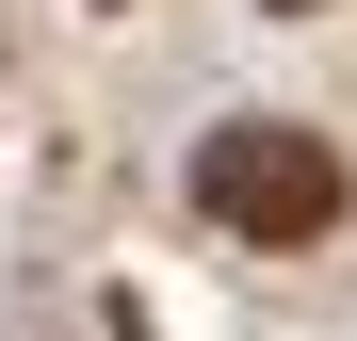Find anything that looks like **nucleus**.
I'll return each instance as SVG.
<instances>
[{
	"label": "nucleus",
	"mask_w": 357,
	"mask_h": 341,
	"mask_svg": "<svg viewBox=\"0 0 357 341\" xmlns=\"http://www.w3.org/2000/svg\"><path fill=\"white\" fill-rule=\"evenodd\" d=\"M195 195H211V227H244V244H325L341 227V162H325V130H292V114H227V130L195 146Z\"/></svg>",
	"instance_id": "obj_1"
},
{
	"label": "nucleus",
	"mask_w": 357,
	"mask_h": 341,
	"mask_svg": "<svg viewBox=\"0 0 357 341\" xmlns=\"http://www.w3.org/2000/svg\"><path fill=\"white\" fill-rule=\"evenodd\" d=\"M276 17H309V0H276Z\"/></svg>",
	"instance_id": "obj_2"
}]
</instances>
